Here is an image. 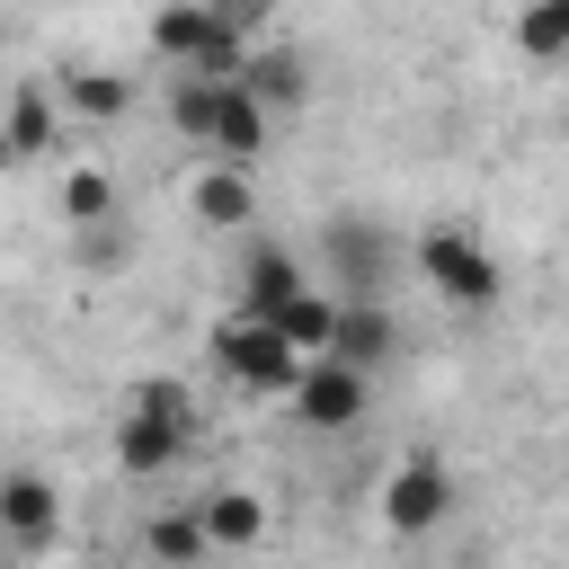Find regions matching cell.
Returning a JSON list of instances; mask_svg holds the SVG:
<instances>
[{
    "instance_id": "obj_23",
    "label": "cell",
    "mask_w": 569,
    "mask_h": 569,
    "mask_svg": "<svg viewBox=\"0 0 569 569\" xmlns=\"http://www.w3.org/2000/svg\"><path fill=\"white\" fill-rule=\"evenodd\" d=\"M133 258V240H124V222H89V231H71V267H124Z\"/></svg>"
},
{
    "instance_id": "obj_11",
    "label": "cell",
    "mask_w": 569,
    "mask_h": 569,
    "mask_svg": "<svg viewBox=\"0 0 569 569\" xmlns=\"http://www.w3.org/2000/svg\"><path fill=\"white\" fill-rule=\"evenodd\" d=\"M196 525H204L213 551H249V542H267V498L240 489V480H213V489L196 498Z\"/></svg>"
},
{
    "instance_id": "obj_6",
    "label": "cell",
    "mask_w": 569,
    "mask_h": 569,
    "mask_svg": "<svg viewBox=\"0 0 569 569\" xmlns=\"http://www.w3.org/2000/svg\"><path fill=\"white\" fill-rule=\"evenodd\" d=\"M320 258H329V284H338V302H382V284H391V240L373 231V222H329L320 231Z\"/></svg>"
},
{
    "instance_id": "obj_16",
    "label": "cell",
    "mask_w": 569,
    "mask_h": 569,
    "mask_svg": "<svg viewBox=\"0 0 569 569\" xmlns=\"http://www.w3.org/2000/svg\"><path fill=\"white\" fill-rule=\"evenodd\" d=\"M240 89H249L267 116H293V107H302V89H311V71H302V53H293V44H249Z\"/></svg>"
},
{
    "instance_id": "obj_15",
    "label": "cell",
    "mask_w": 569,
    "mask_h": 569,
    "mask_svg": "<svg viewBox=\"0 0 569 569\" xmlns=\"http://www.w3.org/2000/svg\"><path fill=\"white\" fill-rule=\"evenodd\" d=\"M187 445H196V436H178V427H160V418H142V409L116 418V471H124V480H160V471H178Z\"/></svg>"
},
{
    "instance_id": "obj_10",
    "label": "cell",
    "mask_w": 569,
    "mask_h": 569,
    "mask_svg": "<svg viewBox=\"0 0 569 569\" xmlns=\"http://www.w3.org/2000/svg\"><path fill=\"white\" fill-rule=\"evenodd\" d=\"M329 356L356 365V373H382V365L400 356V320H391V302H338V338H329Z\"/></svg>"
},
{
    "instance_id": "obj_18",
    "label": "cell",
    "mask_w": 569,
    "mask_h": 569,
    "mask_svg": "<svg viewBox=\"0 0 569 569\" xmlns=\"http://www.w3.org/2000/svg\"><path fill=\"white\" fill-rule=\"evenodd\" d=\"M53 204H62V222H71V231L116 222V178H107V169H89V160H71V169L53 178Z\"/></svg>"
},
{
    "instance_id": "obj_13",
    "label": "cell",
    "mask_w": 569,
    "mask_h": 569,
    "mask_svg": "<svg viewBox=\"0 0 569 569\" xmlns=\"http://www.w3.org/2000/svg\"><path fill=\"white\" fill-rule=\"evenodd\" d=\"M187 213H196L204 231H240V222L258 213V187H249V169H231V160H204V169L187 178Z\"/></svg>"
},
{
    "instance_id": "obj_4",
    "label": "cell",
    "mask_w": 569,
    "mask_h": 569,
    "mask_svg": "<svg viewBox=\"0 0 569 569\" xmlns=\"http://www.w3.org/2000/svg\"><path fill=\"white\" fill-rule=\"evenodd\" d=\"M293 427H311V436H338V427H365V409H373V373H356V365H338V356H311V373L293 382Z\"/></svg>"
},
{
    "instance_id": "obj_19",
    "label": "cell",
    "mask_w": 569,
    "mask_h": 569,
    "mask_svg": "<svg viewBox=\"0 0 569 569\" xmlns=\"http://www.w3.org/2000/svg\"><path fill=\"white\" fill-rule=\"evenodd\" d=\"M213 107H222V80H196V71L169 80V133H178V142L213 151Z\"/></svg>"
},
{
    "instance_id": "obj_5",
    "label": "cell",
    "mask_w": 569,
    "mask_h": 569,
    "mask_svg": "<svg viewBox=\"0 0 569 569\" xmlns=\"http://www.w3.org/2000/svg\"><path fill=\"white\" fill-rule=\"evenodd\" d=\"M453 516V471L436 453H400L391 480H382V525L391 533H436Z\"/></svg>"
},
{
    "instance_id": "obj_17",
    "label": "cell",
    "mask_w": 569,
    "mask_h": 569,
    "mask_svg": "<svg viewBox=\"0 0 569 569\" xmlns=\"http://www.w3.org/2000/svg\"><path fill=\"white\" fill-rule=\"evenodd\" d=\"M204 560H213V542H204L196 507H160L142 525V569H204Z\"/></svg>"
},
{
    "instance_id": "obj_2",
    "label": "cell",
    "mask_w": 569,
    "mask_h": 569,
    "mask_svg": "<svg viewBox=\"0 0 569 569\" xmlns=\"http://www.w3.org/2000/svg\"><path fill=\"white\" fill-rule=\"evenodd\" d=\"M204 356L222 365V382H240L249 400H293V382L311 373V356L276 329V320H213V338H204Z\"/></svg>"
},
{
    "instance_id": "obj_22",
    "label": "cell",
    "mask_w": 569,
    "mask_h": 569,
    "mask_svg": "<svg viewBox=\"0 0 569 569\" xmlns=\"http://www.w3.org/2000/svg\"><path fill=\"white\" fill-rule=\"evenodd\" d=\"M124 409H142V418H160V427H178V436H196V391H187V382H169V373H142Z\"/></svg>"
},
{
    "instance_id": "obj_21",
    "label": "cell",
    "mask_w": 569,
    "mask_h": 569,
    "mask_svg": "<svg viewBox=\"0 0 569 569\" xmlns=\"http://www.w3.org/2000/svg\"><path fill=\"white\" fill-rule=\"evenodd\" d=\"M276 329H284L302 356H329V338H338V293H320V284H311V293H293Z\"/></svg>"
},
{
    "instance_id": "obj_14",
    "label": "cell",
    "mask_w": 569,
    "mask_h": 569,
    "mask_svg": "<svg viewBox=\"0 0 569 569\" xmlns=\"http://www.w3.org/2000/svg\"><path fill=\"white\" fill-rule=\"evenodd\" d=\"M53 98H62V116H71V124H116V116L133 107V80H124V71H107V62H71V71L53 80Z\"/></svg>"
},
{
    "instance_id": "obj_1",
    "label": "cell",
    "mask_w": 569,
    "mask_h": 569,
    "mask_svg": "<svg viewBox=\"0 0 569 569\" xmlns=\"http://www.w3.org/2000/svg\"><path fill=\"white\" fill-rule=\"evenodd\" d=\"M151 53L169 71H196V80H240V62H249L240 18L222 0H160L151 9Z\"/></svg>"
},
{
    "instance_id": "obj_3",
    "label": "cell",
    "mask_w": 569,
    "mask_h": 569,
    "mask_svg": "<svg viewBox=\"0 0 569 569\" xmlns=\"http://www.w3.org/2000/svg\"><path fill=\"white\" fill-rule=\"evenodd\" d=\"M418 276H427V293L436 302H453V311H498V293H507V267H498V249L480 240V231H462V222H436V231H418Z\"/></svg>"
},
{
    "instance_id": "obj_12",
    "label": "cell",
    "mask_w": 569,
    "mask_h": 569,
    "mask_svg": "<svg viewBox=\"0 0 569 569\" xmlns=\"http://www.w3.org/2000/svg\"><path fill=\"white\" fill-rule=\"evenodd\" d=\"M267 133H276V116L240 89V80H222V107H213V151L204 160H231V169H258V151H267Z\"/></svg>"
},
{
    "instance_id": "obj_7",
    "label": "cell",
    "mask_w": 569,
    "mask_h": 569,
    "mask_svg": "<svg viewBox=\"0 0 569 569\" xmlns=\"http://www.w3.org/2000/svg\"><path fill=\"white\" fill-rule=\"evenodd\" d=\"M44 151H62V98L44 80H18L0 98V160H44Z\"/></svg>"
},
{
    "instance_id": "obj_24",
    "label": "cell",
    "mask_w": 569,
    "mask_h": 569,
    "mask_svg": "<svg viewBox=\"0 0 569 569\" xmlns=\"http://www.w3.org/2000/svg\"><path fill=\"white\" fill-rule=\"evenodd\" d=\"M462 569H480V560H462Z\"/></svg>"
},
{
    "instance_id": "obj_9",
    "label": "cell",
    "mask_w": 569,
    "mask_h": 569,
    "mask_svg": "<svg viewBox=\"0 0 569 569\" xmlns=\"http://www.w3.org/2000/svg\"><path fill=\"white\" fill-rule=\"evenodd\" d=\"M293 293H311L302 258H293L284 240H258V249L240 258V320H284V302H293Z\"/></svg>"
},
{
    "instance_id": "obj_20",
    "label": "cell",
    "mask_w": 569,
    "mask_h": 569,
    "mask_svg": "<svg viewBox=\"0 0 569 569\" xmlns=\"http://www.w3.org/2000/svg\"><path fill=\"white\" fill-rule=\"evenodd\" d=\"M516 53L525 62H569V0H525L516 9Z\"/></svg>"
},
{
    "instance_id": "obj_8",
    "label": "cell",
    "mask_w": 569,
    "mask_h": 569,
    "mask_svg": "<svg viewBox=\"0 0 569 569\" xmlns=\"http://www.w3.org/2000/svg\"><path fill=\"white\" fill-rule=\"evenodd\" d=\"M53 533H62V489L44 471H0V542L44 551Z\"/></svg>"
}]
</instances>
